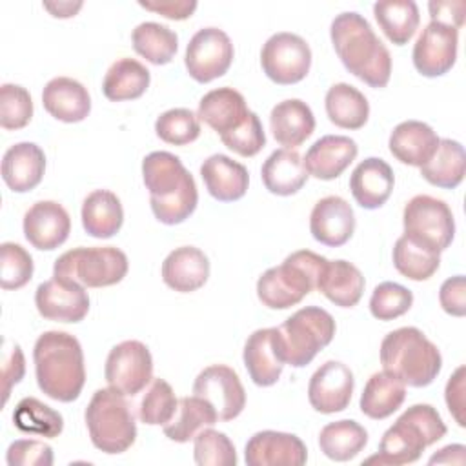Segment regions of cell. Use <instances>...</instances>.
I'll list each match as a JSON object with an SVG mask.
<instances>
[{"label": "cell", "mask_w": 466, "mask_h": 466, "mask_svg": "<svg viewBox=\"0 0 466 466\" xmlns=\"http://www.w3.org/2000/svg\"><path fill=\"white\" fill-rule=\"evenodd\" d=\"M329 36L344 67L371 87H384L391 75V55L370 22L346 11L333 18Z\"/></svg>", "instance_id": "cell-1"}, {"label": "cell", "mask_w": 466, "mask_h": 466, "mask_svg": "<svg viewBox=\"0 0 466 466\" xmlns=\"http://www.w3.org/2000/svg\"><path fill=\"white\" fill-rule=\"evenodd\" d=\"M38 388L55 400L73 402L78 399L84 382V353L76 337L66 331H44L33 348Z\"/></svg>", "instance_id": "cell-2"}, {"label": "cell", "mask_w": 466, "mask_h": 466, "mask_svg": "<svg viewBox=\"0 0 466 466\" xmlns=\"http://www.w3.org/2000/svg\"><path fill=\"white\" fill-rule=\"evenodd\" d=\"M380 364L384 371L395 375L406 386L424 388L437 379L442 357L419 328L404 326L382 339Z\"/></svg>", "instance_id": "cell-3"}, {"label": "cell", "mask_w": 466, "mask_h": 466, "mask_svg": "<svg viewBox=\"0 0 466 466\" xmlns=\"http://www.w3.org/2000/svg\"><path fill=\"white\" fill-rule=\"evenodd\" d=\"M446 424L431 404L410 406L382 435L379 453L366 462L408 464L446 435Z\"/></svg>", "instance_id": "cell-4"}, {"label": "cell", "mask_w": 466, "mask_h": 466, "mask_svg": "<svg viewBox=\"0 0 466 466\" xmlns=\"http://www.w3.org/2000/svg\"><path fill=\"white\" fill-rule=\"evenodd\" d=\"M326 262V257L309 249L288 255L282 264L266 269L258 277V300L271 309H286L299 304L308 293L317 289V282Z\"/></svg>", "instance_id": "cell-5"}, {"label": "cell", "mask_w": 466, "mask_h": 466, "mask_svg": "<svg viewBox=\"0 0 466 466\" xmlns=\"http://www.w3.org/2000/svg\"><path fill=\"white\" fill-rule=\"evenodd\" d=\"M84 417L91 442L96 450L115 455L133 446L137 439V424L122 393L111 388L96 390Z\"/></svg>", "instance_id": "cell-6"}, {"label": "cell", "mask_w": 466, "mask_h": 466, "mask_svg": "<svg viewBox=\"0 0 466 466\" xmlns=\"http://www.w3.org/2000/svg\"><path fill=\"white\" fill-rule=\"evenodd\" d=\"M127 273V257L115 246L75 248L62 253L53 266L55 277L80 282L87 288L118 284Z\"/></svg>", "instance_id": "cell-7"}, {"label": "cell", "mask_w": 466, "mask_h": 466, "mask_svg": "<svg viewBox=\"0 0 466 466\" xmlns=\"http://www.w3.org/2000/svg\"><path fill=\"white\" fill-rule=\"evenodd\" d=\"M286 364L302 368L335 337V319L319 306L297 309L279 328Z\"/></svg>", "instance_id": "cell-8"}, {"label": "cell", "mask_w": 466, "mask_h": 466, "mask_svg": "<svg viewBox=\"0 0 466 466\" xmlns=\"http://www.w3.org/2000/svg\"><path fill=\"white\" fill-rule=\"evenodd\" d=\"M404 235L413 242L441 253L455 237V220L450 206L431 195L413 197L402 211Z\"/></svg>", "instance_id": "cell-9"}, {"label": "cell", "mask_w": 466, "mask_h": 466, "mask_svg": "<svg viewBox=\"0 0 466 466\" xmlns=\"http://www.w3.org/2000/svg\"><path fill=\"white\" fill-rule=\"evenodd\" d=\"M260 66L275 84H297L311 67V49L302 36L280 31L271 35L262 46Z\"/></svg>", "instance_id": "cell-10"}, {"label": "cell", "mask_w": 466, "mask_h": 466, "mask_svg": "<svg viewBox=\"0 0 466 466\" xmlns=\"http://www.w3.org/2000/svg\"><path fill=\"white\" fill-rule=\"evenodd\" d=\"M104 375L107 386L124 397L140 393L153 380V359L147 346L140 340H124L113 346Z\"/></svg>", "instance_id": "cell-11"}, {"label": "cell", "mask_w": 466, "mask_h": 466, "mask_svg": "<svg viewBox=\"0 0 466 466\" xmlns=\"http://www.w3.org/2000/svg\"><path fill=\"white\" fill-rule=\"evenodd\" d=\"M233 55V44L222 29L202 27L191 36L186 47L184 64L193 80L208 84L229 69Z\"/></svg>", "instance_id": "cell-12"}, {"label": "cell", "mask_w": 466, "mask_h": 466, "mask_svg": "<svg viewBox=\"0 0 466 466\" xmlns=\"http://www.w3.org/2000/svg\"><path fill=\"white\" fill-rule=\"evenodd\" d=\"M193 395L206 399L215 408L218 420L238 417L246 406V391L237 371L224 364L204 368L193 382Z\"/></svg>", "instance_id": "cell-13"}, {"label": "cell", "mask_w": 466, "mask_h": 466, "mask_svg": "<svg viewBox=\"0 0 466 466\" xmlns=\"http://www.w3.org/2000/svg\"><path fill=\"white\" fill-rule=\"evenodd\" d=\"M35 304L44 319L55 322H80L89 311L86 288L76 280L55 275L38 284Z\"/></svg>", "instance_id": "cell-14"}, {"label": "cell", "mask_w": 466, "mask_h": 466, "mask_svg": "<svg viewBox=\"0 0 466 466\" xmlns=\"http://www.w3.org/2000/svg\"><path fill=\"white\" fill-rule=\"evenodd\" d=\"M459 29L442 22H430L413 46V66L424 76H441L448 73L457 60Z\"/></svg>", "instance_id": "cell-15"}, {"label": "cell", "mask_w": 466, "mask_h": 466, "mask_svg": "<svg viewBox=\"0 0 466 466\" xmlns=\"http://www.w3.org/2000/svg\"><path fill=\"white\" fill-rule=\"evenodd\" d=\"M355 379L351 370L339 360L324 362L309 379L308 400L315 411L337 413L350 406Z\"/></svg>", "instance_id": "cell-16"}, {"label": "cell", "mask_w": 466, "mask_h": 466, "mask_svg": "<svg viewBox=\"0 0 466 466\" xmlns=\"http://www.w3.org/2000/svg\"><path fill=\"white\" fill-rule=\"evenodd\" d=\"M244 366L257 386H273L286 364L279 328L255 329L244 344Z\"/></svg>", "instance_id": "cell-17"}, {"label": "cell", "mask_w": 466, "mask_h": 466, "mask_svg": "<svg viewBox=\"0 0 466 466\" xmlns=\"http://www.w3.org/2000/svg\"><path fill=\"white\" fill-rule=\"evenodd\" d=\"M69 231V213L55 200H38L24 215V235L36 249H56L67 240Z\"/></svg>", "instance_id": "cell-18"}, {"label": "cell", "mask_w": 466, "mask_h": 466, "mask_svg": "<svg viewBox=\"0 0 466 466\" xmlns=\"http://www.w3.org/2000/svg\"><path fill=\"white\" fill-rule=\"evenodd\" d=\"M244 459L248 466H302L308 461V450L293 433L262 430L248 441Z\"/></svg>", "instance_id": "cell-19"}, {"label": "cell", "mask_w": 466, "mask_h": 466, "mask_svg": "<svg viewBox=\"0 0 466 466\" xmlns=\"http://www.w3.org/2000/svg\"><path fill=\"white\" fill-rule=\"evenodd\" d=\"M309 231L313 238L324 246L339 248L346 244L355 231L353 208L337 195L320 198L311 209Z\"/></svg>", "instance_id": "cell-20"}, {"label": "cell", "mask_w": 466, "mask_h": 466, "mask_svg": "<svg viewBox=\"0 0 466 466\" xmlns=\"http://www.w3.org/2000/svg\"><path fill=\"white\" fill-rule=\"evenodd\" d=\"M359 153L357 142L344 135H324L309 146L304 155L308 175L320 180H333L355 160Z\"/></svg>", "instance_id": "cell-21"}, {"label": "cell", "mask_w": 466, "mask_h": 466, "mask_svg": "<svg viewBox=\"0 0 466 466\" xmlns=\"http://www.w3.org/2000/svg\"><path fill=\"white\" fill-rule=\"evenodd\" d=\"M393 184V169L379 157H368L359 162L350 177V191L364 209L380 208L390 198Z\"/></svg>", "instance_id": "cell-22"}, {"label": "cell", "mask_w": 466, "mask_h": 466, "mask_svg": "<svg viewBox=\"0 0 466 466\" xmlns=\"http://www.w3.org/2000/svg\"><path fill=\"white\" fill-rule=\"evenodd\" d=\"M46 171V155L35 142H18L2 157V178L15 193L35 189Z\"/></svg>", "instance_id": "cell-23"}, {"label": "cell", "mask_w": 466, "mask_h": 466, "mask_svg": "<svg viewBox=\"0 0 466 466\" xmlns=\"http://www.w3.org/2000/svg\"><path fill=\"white\" fill-rule=\"evenodd\" d=\"M46 111L60 122H82L91 111V96L87 89L75 78H51L42 91Z\"/></svg>", "instance_id": "cell-24"}, {"label": "cell", "mask_w": 466, "mask_h": 466, "mask_svg": "<svg viewBox=\"0 0 466 466\" xmlns=\"http://www.w3.org/2000/svg\"><path fill=\"white\" fill-rule=\"evenodd\" d=\"M200 177L208 193L220 202H233L246 195L249 184L248 169L228 155H211L200 166Z\"/></svg>", "instance_id": "cell-25"}, {"label": "cell", "mask_w": 466, "mask_h": 466, "mask_svg": "<svg viewBox=\"0 0 466 466\" xmlns=\"http://www.w3.org/2000/svg\"><path fill=\"white\" fill-rule=\"evenodd\" d=\"M209 277V260L195 246L175 248L162 262V280L175 291L189 293L206 284Z\"/></svg>", "instance_id": "cell-26"}, {"label": "cell", "mask_w": 466, "mask_h": 466, "mask_svg": "<svg viewBox=\"0 0 466 466\" xmlns=\"http://www.w3.org/2000/svg\"><path fill=\"white\" fill-rule=\"evenodd\" d=\"M439 140L437 133L426 122L406 120L393 127L388 146L399 162L420 167L431 158Z\"/></svg>", "instance_id": "cell-27"}, {"label": "cell", "mask_w": 466, "mask_h": 466, "mask_svg": "<svg viewBox=\"0 0 466 466\" xmlns=\"http://www.w3.org/2000/svg\"><path fill=\"white\" fill-rule=\"evenodd\" d=\"M248 115L249 109L244 96L233 87L211 89L200 98L197 111L198 120L206 122L220 137L237 129Z\"/></svg>", "instance_id": "cell-28"}, {"label": "cell", "mask_w": 466, "mask_h": 466, "mask_svg": "<svg viewBox=\"0 0 466 466\" xmlns=\"http://www.w3.org/2000/svg\"><path fill=\"white\" fill-rule=\"evenodd\" d=\"M269 127L273 138L280 146L293 149L311 137L315 129V116L306 102L299 98H288L271 109Z\"/></svg>", "instance_id": "cell-29"}, {"label": "cell", "mask_w": 466, "mask_h": 466, "mask_svg": "<svg viewBox=\"0 0 466 466\" xmlns=\"http://www.w3.org/2000/svg\"><path fill=\"white\" fill-rule=\"evenodd\" d=\"M266 189L273 195L289 197L295 195L308 180L302 157L295 149H275L262 164L260 169Z\"/></svg>", "instance_id": "cell-30"}, {"label": "cell", "mask_w": 466, "mask_h": 466, "mask_svg": "<svg viewBox=\"0 0 466 466\" xmlns=\"http://www.w3.org/2000/svg\"><path fill=\"white\" fill-rule=\"evenodd\" d=\"M364 277L357 266L348 260H328L317 289L340 308H353L364 293Z\"/></svg>", "instance_id": "cell-31"}, {"label": "cell", "mask_w": 466, "mask_h": 466, "mask_svg": "<svg viewBox=\"0 0 466 466\" xmlns=\"http://www.w3.org/2000/svg\"><path fill=\"white\" fill-rule=\"evenodd\" d=\"M124 222L120 198L109 189L91 191L82 204V226L95 238L113 237Z\"/></svg>", "instance_id": "cell-32"}, {"label": "cell", "mask_w": 466, "mask_h": 466, "mask_svg": "<svg viewBox=\"0 0 466 466\" xmlns=\"http://www.w3.org/2000/svg\"><path fill=\"white\" fill-rule=\"evenodd\" d=\"M406 399V384L388 371L373 373L360 395V411L375 420L393 415Z\"/></svg>", "instance_id": "cell-33"}, {"label": "cell", "mask_w": 466, "mask_h": 466, "mask_svg": "<svg viewBox=\"0 0 466 466\" xmlns=\"http://www.w3.org/2000/svg\"><path fill=\"white\" fill-rule=\"evenodd\" d=\"M466 173V153L461 142L451 138H441L431 158L420 166V175L431 186L453 189Z\"/></svg>", "instance_id": "cell-34"}, {"label": "cell", "mask_w": 466, "mask_h": 466, "mask_svg": "<svg viewBox=\"0 0 466 466\" xmlns=\"http://www.w3.org/2000/svg\"><path fill=\"white\" fill-rule=\"evenodd\" d=\"M189 175L182 160L169 151H153L142 160V178L149 197L173 195Z\"/></svg>", "instance_id": "cell-35"}, {"label": "cell", "mask_w": 466, "mask_h": 466, "mask_svg": "<svg viewBox=\"0 0 466 466\" xmlns=\"http://www.w3.org/2000/svg\"><path fill=\"white\" fill-rule=\"evenodd\" d=\"M151 75L144 64L135 58H120L111 64L107 69L102 91L107 100L122 102V100H135L146 93L149 87Z\"/></svg>", "instance_id": "cell-36"}, {"label": "cell", "mask_w": 466, "mask_h": 466, "mask_svg": "<svg viewBox=\"0 0 466 466\" xmlns=\"http://www.w3.org/2000/svg\"><path fill=\"white\" fill-rule=\"evenodd\" d=\"M328 118L342 129H360L370 116L368 98L346 82L333 84L324 98Z\"/></svg>", "instance_id": "cell-37"}, {"label": "cell", "mask_w": 466, "mask_h": 466, "mask_svg": "<svg viewBox=\"0 0 466 466\" xmlns=\"http://www.w3.org/2000/svg\"><path fill=\"white\" fill-rule=\"evenodd\" d=\"M373 15L388 36V40L395 46H404L415 35L420 15L419 7L413 0H380L373 4Z\"/></svg>", "instance_id": "cell-38"}, {"label": "cell", "mask_w": 466, "mask_h": 466, "mask_svg": "<svg viewBox=\"0 0 466 466\" xmlns=\"http://www.w3.org/2000/svg\"><path fill=\"white\" fill-rule=\"evenodd\" d=\"M218 420L215 408L202 397H182L175 417L164 424V435L175 442L191 441L200 430L213 426Z\"/></svg>", "instance_id": "cell-39"}, {"label": "cell", "mask_w": 466, "mask_h": 466, "mask_svg": "<svg viewBox=\"0 0 466 466\" xmlns=\"http://www.w3.org/2000/svg\"><path fill=\"white\" fill-rule=\"evenodd\" d=\"M368 444V431L355 420L342 419L326 424L319 433L320 451L337 462L357 457Z\"/></svg>", "instance_id": "cell-40"}, {"label": "cell", "mask_w": 466, "mask_h": 466, "mask_svg": "<svg viewBox=\"0 0 466 466\" xmlns=\"http://www.w3.org/2000/svg\"><path fill=\"white\" fill-rule=\"evenodd\" d=\"M133 49L155 66L173 60L178 49V36L167 25L158 22H142L131 33Z\"/></svg>", "instance_id": "cell-41"}, {"label": "cell", "mask_w": 466, "mask_h": 466, "mask_svg": "<svg viewBox=\"0 0 466 466\" xmlns=\"http://www.w3.org/2000/svg\"><path fill=\"white\" fill-rule=\"evenodd\" d=\"M13 422H15V428L24 433L47 437V439L58 437L64 430L62 415L51 406L38 400L36 397H24L16 404L13 411Z\"/></svg>", "instance_id": "cell-42"}, {"label": "cell", "mask_w": 466, "mask_h": 466, "mask_svg": "<svg viewBox=\"0 0 466 466\" xmlns=\"http://www.w3.org/2000/svg\"><path fill=\"white\" fill-rule=\"evenodd\" d=\"M393 266L410 280H428L439 269L441 253H435L406 235H400L393 246Z\"/></svg>", "instance_id": "cell-43"}, {"label": "cell", "mask_w": 466, "mask_h": 466, "mask_svg": "<svg viewBox=\"0 0 466 466\" xmlns=\"http://www.w3.org/2000/svg\"><path fill=\"white\" fill-rule=\"evenodd\" d=\"M198 191L195 178L189 175L187 180L169 197H149L151 211L162 224L175 226L184 222L197 208Z\"/></svg>", "instance_id": "cell-44"}, {"label": "cell", "mask_w": 466, "mask_h": 466, "mask_svg": "<svg viewBox=\"0 0 466 466\" xmlns=\"http://www.w3.org/2000/svg\"><path fill=\"white\" fill-rule=\"evenodd\" d=\"M178 408V399L173 388L164 379H153L149 390L138 404V419L149 426L167 424Z\"/></svg>", "instance_id": "cell-45"}, {"label": "cell", "mask_w": 466, "mask_h": 466, "mask_svg": "<svg viewBox=\"0 0 466 466\" xmlns=\"http://www.w3.org/2000/svg\"><path fill=\"white\" fill-rule=\"evenodd\" d=\"M193 457L200 466H235L237 451L229 437L213 428H204L193 437Z\"/></svg>", "instance_id": "cell-46"}, {"label": "cell", "mask_w": 466, "mask_h": 466, "mask_svg": "<svg viewBox=\"0 0 466 466\" xmlns=\"http://www.w3.org/2000/svg\"><path fill=\"white\" fill-rule=\"evenodd\" d=\"M157 137L173 146H186L198 138L200 122L198 116L186 107H175L164 111L155 122Z\"/></svg>", "instance_id": "cell-47"}, {"label": "cell", "mask_w": 466, "mask_h": 466, "mask_svg": "<svg viewBox=\"0 0 466 466\" xmlns=\"http://www.w3.org/2000/svg\"><path fill=\"white\" fill-rule=\"evenodd\" d=\"M31 255L15 242H4L0 246V286L4 289H20L33 277Z\"/></svg>", "instance_id": "cell-48"}, {"label": "cell", "mask_w": 466, "mask_h": 466, "mask_svg": "<svg viewBox=\"0 0 466 466\" xmlns=\"http://www.w3.org/2000/svg\"><path fill=\"white\" fill-rule=\"evenodd\" d=\"M33 116V100L25 87L16 84L0 86V126L4 129H22Z\"/></svg>", "instance_id": "cell-49"}, {"label": "cell", "mask_w": 466, "mask_h": 466, "mask_svg": "<svg viewBox=\"0 0 466 466\" xmlns=\"http://www.w3.org/2000/svg\"><path fill=\"white\" fill-rule=\"evenodd\" d=\"M413 304V293L397 282H380L370 299V311L379 320H393Z\"/></svg>", "instance_id": "cell-50"}, {"label": "cell", "mask_w": 466, "mask_h": 466, "mask_svg": "<svg viewBox=\"0 0 466 466\" xmlns=\"http://www.w3.org/2000/svg\"><path fill=\"white\" fill-rule=\"evenodd\" d=\"M224 146L240 157H255L266 146V135L257 113L249 111L246 120L233 131L220 137Z\"/></svg>", "instance_id": "cell-51"}, {"label": "cell", "mask_w": 466, "mask_h": 466, "mask_svg": "<svg viewBox=\"0 0 466 466\" xmlns=\"http://www.w3.org/2000/svg\"><path fill=\"white\" fill-rule=\"evenodd\" d=\"M5 459L9 466H51L53 448L36 439H18L9 444Z\"/></svg>", "instance_id": "cell-52"}, {"label": "cell", "mask_w": 466, "mask_h": 466, "mask_svg": "<svg viewBox=\"0 0 466 466\" xmlns=\"http://www.w3.org/2000/svg\"><path fill=\"white\" fill-rule=\"evenodd\" d=\"M439 302L442 309L453 317H462L466 313V282L462 275H455L442 282Z\"/></svg>", "instance_id": "cell-53"}, {"label": "cell", "mask_w": 466, "mask_h": 466, "mask_svg": "<svg viewBox=\"0 0 466 466\" xmlns=\"http://www.w3.org/2000/svg\"><path fill=\"white\" fill-rule=\"evenodd\" d=\"M25 373V360L24 353L18 344H13L11 348L4 350V359H2V386H4V404L9 399L11 388L22 380Z\"/></svg>", "instance_id": "cell-54"}, {"label": "cell", "mask_w": 466, "mask_h": 466, "mask_svg": "<svg viewBox=\"0 0 466 466\" xmlns=\"http://www.w3.org/2000/svg\"><path fill=\"white\" fill-rule=\"evenodd\" d=\"M138 5L171 20H186L197 9L195 0H140Z\"/></svg>", "instance_id": "cell-55"}, {"label": "cell", "mask_w": 466, "mask_h": 466, "mask_svg": "<svg viewBox=\"0 0 466 466\" xmlns=\"http://www.w3.org/2000/svg\"><path fill=\"white\" fill-rule=\"evenodd\" d=\"M444 399L450 413L459 426H464V366H459L450 377L444 391Z\"/></svg>", "instance_id": "cell-56"}, {"label": "cell", "mask_w": 466, "mask_h": 466, "mask_svg": "<svg viewBox=\"0 0 466 466\" xmlns=\"http://www.w3.org/2000/svg\"><path fill=\"white\" fill-rule=\"evenodd\" d=\"M428 9L433 22H442L455 29H459L464 24V0H433L428 4Z\"/></svg>", "instance_id": "cell-57"}, {"label": "cell", "mask_w": 466, "mask_h": 466, "mask_svg": "<svg viewBox=\"0 0 466 466\" xmlns=\"http://www.w3.org/2000/svg\"><path fill=\"white\" fill-rule=\"evenodd\" d=\"M464 453H466V448L462 444H448V446L441 448L437 453H433L430 457V464H435V462L437 464L439 462H442V464H464V461H466Z\"/></svg>", "instance_id": "cell-58"}, {"label": "cell", "mask_w": 466, "mask_h": 466, "mask_svg": "<svg viewBox=\"0 0 466 466\" xmlns=\"http://www.w3.org/2000/svg\"><path fill=\"white\" fill-rule=\"evenodd\" d=\"M44 7L56 18H69V16H75V13L82 7V2H58V4H51V2H46Z\"/></svg>", "instance_id": "cell-59"}]
</instances>
